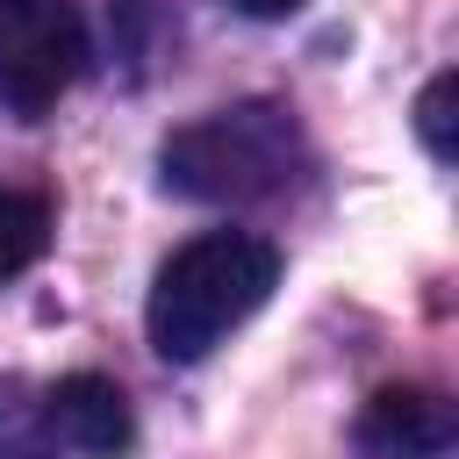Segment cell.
Segmentation results:
<instances>
[{"instance_id":"6da1fadb","label":"cell","mask_w":459,"mask_h":459,"mask_svg":"<svg viewBox=\"0 0 459 459\" xmlns=\"http://www.w3.org/2000/svg\"><path fill=\"white\" fill-rule=\"evenodd\" d=\"M273 287H280V251L265 237H251V230H208V237L179 244L158 265L151 301H143L151 351L172 359V366L208 359L244 316L265 308Z\"/></svg>"},{"instance_id":"7a4b0ae2","label":"cell","mask_w":459,"mask_h":459,"mask_svg":"<svg viewBox=\"0 0 459 459\" xmlns=\"http://www.w3.org/2000/svg\"><path fill=\"white\" fill-rule=\"evenodd\" d=\"M158 172L186 201L244 208V201L287 194L308 172V136H301L294 108H280V100H237V108H215V115L172 129L158 143Z\"/></svg>"},{"instance_id":"3957f363","label":"cell","mask_w":459,"mask_h":459,"mask_svg":"<svg viewBox=\"0 0 459 459\" xmlns=\"http://www.w3.org/2000/svg\"><path fill=\"white\" fill-rule=\"evenodd\" d=\"M86 14L79 0H0V100L36 122L86 72Z\"/></svg>"},{"instance_id":"277c9868","label":"cell","mask_w":459,"mask_h":459,"mask_svg":"<svg viewBox=\"0 0 459 459\" xmlns=\"http://www.w3.org/2000/svg\"><path fill=\"white\" fill-rule=\"evenodd\" d=\"M43 423H50L57 445H72V452H86V459H122L129 437H136L129 394H122L108 373H65V380H50Z\"/></svg>"},{"instance_id":"5b68a950","label":"cell","mask_w":459,"mask_h":459,"mask_svg":"<svg viewBox=\"0 0 459 459\" xmlns=\"http://www.w3.org/2000/svg\"><path fill=\"white\" fill-rule=\"evenodd\" d=\"M359 437L387 459H445L452 437H459V416L430 387H380L359 416Z\"/></svg>"},{"instance_id":"8992f818","label":"cell","mask_w":459,"mask_h":459,"mask_svg":"<svg viewBox=\"0 0 459 459\" xmlns=\"http://www.w3.org/2000/svg\"><path fill=\"white\" fill-rule=\"evenodd\" d=\"M50 251V201L29 186H0V280L29 273Z\"/></svg>"},{"instance_id":"52a82bcc","label":"cell","mask_w":459,"mask_h":459,"mask_svg":"<svg viewBox=\"0 0 459 459\" xmlns=\"http://www.w3.org/2000/svg\"><path fill=\"white\" fill-rule=\"evenodd\" d=\"M452 100H459V72H437V79L423 86V100H416V136H423V151H430L437 165H452V158H459V136H452Z\"/></svg>"},{"instance_id":"ba28073f","label":"cell","mask_w":459,"mask_h":459,"mask_svg":"<svg viewBox=\"0 0 459 459\" xmlns=\"http://www.w3.org/2000/svg\"><path fill=\"white\" fill-rule=\"evenodd\" d=\"M237 14H251V22H287V14H301L308 0H230Z\"/></svg>"},{"instance_id":"9c48e42d","label":"cell","mask_w":459,"mask_h":459,"mask_svg":"<svg viewBox=\"0 0 459 459\" xmlns=\"http://www.w3.org/2000/svg\"><path fill=\"white\" fill-rule=\"evenodd\" d=\"M0 459H43L36 445H0Z\"/></svg>"}]
</instances>
